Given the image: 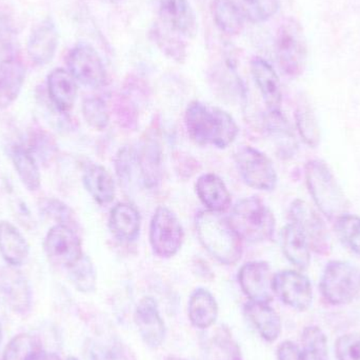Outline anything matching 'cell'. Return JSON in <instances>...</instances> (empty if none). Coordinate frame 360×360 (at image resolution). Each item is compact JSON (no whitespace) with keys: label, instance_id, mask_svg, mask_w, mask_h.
Listing matches in <instances>:
<instances>
[{"label":"cell","instance_id":"obj_1","mask_svg":"<svg viewBox=\"0 0 360 360\" xmlns=\"http://www.w3.org/2000/svg\"><path fill=\"white\" fill-rule=\"evenodd\" d=\"M186 131L199 146L224 149L232 145L239 129L234 118L220 108L200 101H192L184 114Z\"/></svg>","mask_w":360,"mask_h":360},{"label":"cell","instance_id":"obj_2","mask_svg":"<svg viewBox=\"0 0 360 360\" xmlns=\"http://www.w3.org/2000/svg\"><path fill=\"white\" fill-rule=\"evenodd\" d=\"M197 236L207 253L220 264L233 266L243 256V240L222 213L203 210L195 218Z\"/></svg>","mask_w":360,"mask_h":360},{"label":"cell","instance_id":"obj_3","mask_svg":"<svg viewBox=\"0 0 360 360\" xmlns=\"http://www.w3.org/2000/svg\"><path fill=\"white\" fill-rule=\"evenodd\" d=\"M309 193L321 214L335 221L348 212V200L328 165L321 160H309L304 166Z\"/></svg>","mask_w":360,"mask_h":360},{"label":"cell","instance_id":"obj_4","mask_svg":"<svg viewBox=\"0 0 360 360\" xmlns=\"http://www.w3.org/2000/svg\"><path fill=\"white\" fill-rule=\"evenodd\" d=\"M228 219L241 240L258 243L274 237V214L259 197H247L239 200L233 207Z\"/></svg>","mask_w":360,"mask_h":360},{"label":"cell","instance_id":"obj_5","mask_svg":"<svg viewBox=\"0 0 360 360\" xmlns=\"http://www.w3.org/2000/svg\"><path fill=\"white\" fill-rule=\"evenodd\" d=\"M319 289L332 306L350 304L360 293V269L348 262H330L321 275Z\"/></svg>","mask_w":360,"mask_h":360},{"label":"cell","instance_id":"obj_6","mask_svg":"<svg viewBox=\"0 0 360 360\" xmlns=\"http://www.w3.org/2000/svg\"><path fill=\"white\" fill-rule=\"evenodd\" d=\"M275 53L279 67L285 75L296 78L304 73L307 63V44L297 21L288 18L279 25L275 40Z\"/></svg>","mask_w":360,"mask_h":360},{"label":"cell","instance_id":"obj_7","mask_svg":"<svg viewBox=\"0 0 360 360\" xmlns=\"http://www.w3.org/2000/svg\"><path fill=\"white\" fill-rule=\"evenodd\" d=\"M234 160L241 179L248 186L266 192L276 188V170L270 158L259 150L243 146L235 152Z\"/></svg>","mask_w":360,"mask_h":360},{"label":"cell","instance_id":"obj_8","mask_svg":"<svg viewBox=\"0 0 360 360\" xmlns=\"http://www.w3.org/2000/svg\"><path fill=\"white\" fill-rule=\"evenodd\" d=\"M184 237L177 216L169 207H158L150 224V243L154 253L162 258L173 257L181 249Z\"/></svg>","mask_w":360,"mask_h":360},{"label":"cell","instance_id":"obj_9","mask_svg":"<svg viewBox=\"0 0 360 360\" xmlns=\"http://www.w3.org/2000/svg\"><path fill=\"white\" fill-rule=\"evenodd\" d=\"M67 65L76 82L86 88L101 89L107 84L108 74L103 59L90 44H76L68 55Z\"/></svg>","mask_w":360,"mask_h":360},{"label":"cell","instance_id":"obj_10","mask_svg":"<svg viewBox=\"0 0 360 360\" xmlns=\"http://www.w3.org/2000/svg\"><path fill=\"white\" fill-rule=\"evenodd\" d=\"M290 221L302 230L310 245L311 251L319 255L329 254L331 240L323 218L302 199L292 202L289 211Z\"/></svg>","mask_w":360,"mask_h":360},{"label":"cell","instance_id":"obj_11","mask_svg":"<svg viewBox=\"0 0 360 360\" xmlns=\"http://www.w3.org/2000/svg\"><path fill=\"white\" fill-rule=\"evenodd\" d=\"M44 252L55 266L68 269L82 255V245L73 228L55 224L49 230L44 243Z\"/></svg>","mask_w":360,"mask_h":360},{"label":"cell","instance_id":"obj_12","mask_svg":"<svg viewBox=\"0 0 360 360\" xmlns=\"http://www.w3.org/2000/svg\"><path fill=\"white\" fill-rule=\"evenodd\" d=\"M273 292L285 306L304 312L313 302V289L308 277L297 271H281L274 274Z\"/></svg>","mask_w":360,"mask_h":360},{"label":"cell","instance_id":"obj_13","mask_svg":"<svg viewBox=\"0 0 360 360\" xmlns=\"http://www.w3.org/2000/svg\"><path fill=\"white\" fill-rule=\"evenodd\" d=\"M274 274L270 264L264 262H251L243 264L238 273L241 290L252 302H272Z\"/></svg>","mask_w":360,"mask_h":360},{"label":"cell","instance_id":"obj_14","mask_svg":"<svg viewBox=\"0 0 360 360\" xmlns=\"http://www.w3.org/2000/svg\"><path fill=\"white\" fill-rule=\"evenodd\" d=\"M135 323L141 340L151 349H158L166 340V325L160 316L158 302L151 296L139 300L135 311Z\"/></svg>","mask_w":360,"mask_h":360},{"label":"cell","instance_id":"obj_15","mask_svg":"<svg viewBox=\"0 0 360 360\" xmlns=\"http://www.w3.org/2000/svg\"><path fill=\"white\" fill-rule=\"evenodd\" d=\"M160 22L182 37L194 38L198 32L196 14L188 0H160Z\"/></svg>","mask_w":360,"mask_h":360},{"label":"cell","instance_id":"obj_16","mask_svg":"<svg viewBox=\"0 0 360 360\" xmlns=\"http://www.w3.org/2000/svg\"><path fill=\"white\" fill-rule=\"evenodd\" d=\"M59 35L52 19L46 18L32 30L27 40V55L37 65H46L53 60L58 48Z\"/></svg>","mask_w":360,"mask_h":360},{"label":"cell","instance_id":"obj_17","mask_svg":"<svg viewBox=\"0 0 360 360\" xmlns=\"http://www.w3.org/2000/svg\"><path fill=\"white\" fill-rule=\"evenodd\" d=\"M251 73L268 111H281L283 92L281 80L274 68L266 59L256 56L251 60Z\"/></svg>","mask_w":360,"mask_h":360},{"label":"cell","instance_id":"obj_18","mask_svg":"<svg viewBox=\"0 0 360 360\" xmlns=\"http://www.w3.org/2000/svg\"><path fill=\"white\" fill-rule=\"evenodd\" d=\"M243 313L262 340L268 342L278 340L281 333V319L270 304L249 300L243 306Z\"/></svg>","mask_w":360,"mask_h":360},{"label":"cell","instance_id":"obj_19","mask_svg":"<svg viewBox=\"0 0 360 360\" xmlns=\"http://www.w3.org/2000/svg\"><path fill=\"white\" fill-rule=\"evenodd\" d=\"M48 94L54 107L61 113L73 109L77 98V82L67 70L55 69L48 76Z\"/></svg>","mask_w":360,"mask_h":360},{"label":"cell","instance_id":"obj_20","mask_svg":"<svg viewBox=\"0 0 360 360\" xmlns=\"http://www.w3.org/2000/svg\"><path fill=\"white\" fill-rule=\"evenodd\" d=\"M1 291L6 304L15 313L25 315L31 311V288L25 277L15 270V268L10 269L2 274Z\"/></svg>","mask_w":360,"mask_h":360},{"label":"cell","instance_id":"obj_21","mask_svg":"<svg viewBox=\"0 0 360 360\" xmlns=\"http://www.w3.org/2000/svg\"><path fill=\"white\" fill-rule=\"evenodd\" d=\"M25 79L23 63L14 57L0 60V110L6 109L18 98Z\"/></svg>","mask_w":360,"mask_h":360},{"label":"cell","instance_id":"obj_22","mask_svg":"<svg viewBox=\"0 0 360 360\" xmlns=\"http://www.w3.org/2000/svg\"><path fill=\"white\" fill-rule=\"evenodd\" d=\"M0 254L15 269L23 266L30 254V245L22 233L6 220L0 221Z\"/></svg>","mask_w":360,"mask_h":360},{"label":"cell","instance_id":"obj_23","mask_svg":"<svg viewBox=\"0 0 360 360\" xmlns=\"http://www.w3.org/2000/svg\"><path fill=\"white\" fill-rule=\"evenodd\" d=\"M195 191L207 210L224 213L231 207V194L224 180L217 175L207 173L201 175L195 184Z\"/></svg>","mask_w":360,"mask_h":360},{"label":"cell","instance_id":"obj_24","mask_svg":"<svg viewBox=\"0 0 360 360\" xmlns=\"http://www.w3.org/2000/svg\"><path fill=\"white\" fill-rule=\"evenodd\" d=\"M264 127L276 148L279 158L283 160L293 158L297 151V141L289 122L281 111H268L264 118Z\"/></svg>","mask_w":360,"mask_h":360},{"label":"cell","instance_id":"obj_25","mask_svg":"<svg viewBox=\"0 0 360 360\" xmlns=\"http://www.w3.org/2000/svg\"><path fill=\"white\" fill-rule=\"evenodd\" d=\"M141 215L134 205L120 202L112 209L109 226L116 238L126 243L134 241L141 231Z\"/></svg>","mask_w":360,"mask_h":360},{"label":"cell","instance_id":"obj_26","mask_svg":"<svg viewBox=\"0 0 360 360\" xmlns=\"http://www.w3.org/2000/svg\"><path fill=\"white\" fill-rule=\"evenodd\" d=\"M191 323L197 329L207 330L217 321L218 304L211 292L198 288L191 294L188 304Z\"/></svg>","mask_w":360,"mask_h":360},{"label":"cell","instance_id":"obj_27","mask_svg":"<svg viewBox=\"0 0 360 360\" xmlns=\"http://www.w3.org/2000/svg\"><path fill=\"white\" fill-rule=\"evenodd\" d=\"M281 249L285 258L300 270H307L310 266V245L302 230L292 222L281 232Z\"/></svg>","mask_w":360,"mask_h":360},{"label":"cell","instance_id":"obj_28","mask_svg":"<svg viewBox=\"0 0 360 360\" xmlns=\"http://www.w3.org/2000/svg\"><path fill=\"white\" fill-rule=\"evenodd\" d=\"M82 181L89 194L98 205H110L115 198V184L105 167L96 164L86 167Z\"/></svg>","mask_w":360,"mask_h":360},{"label":"cell","instance_id":"obj_29","mask_svg":"<svg viewBox=\"0 0 360 360\" xmlns=\"http://www.w3.org/2000/svg\"><path fill=\"white\" fill-rule=\"evenodd\" d=\"M11 160L19 179L27 190L35 192L41 184V175L35 156L29 148L16 145L11 150Z\"/></svg>","mask_w":360,"mask_h":360},{"label":"cell","instance_id":"obj_30","mask_svg":"<svg viewBox=\"0 0 360 360\" xmlns=\"http://www.w3.org/2000/svg\"><path fill=\"white\" fill-rule=\"evenodd\" d=\"M203 355L205 360H243L238 344L226 327L218 328L205 340Z\"/></svg>","mask_w":360,"mask_h":360},{"label":"cell","instance_id":"obj_31","mask_svg":"<svg viewBox=\"0 0 360 360\" xmlns=\"http://www.w3.org/2000/svg\"><path fill=\"white\" fill-rule=\"evenodd\" d=\"M212 15L220 31L230 36L239 35L245 27V17L234 0H214Z\"/></svg>","mask_w":360,"mask_h":360},{"label":"cell","instance_id":"obj_32","mask_svg":"<svg viewBox=\"0 0 360 360\" xmlns=\"http://www.w3.org/2000/svg\"><path fill=\"white\" fill-rule=\"evenodd\" d=\"M150 37L169 58L179 63H184L186 61L188 56L186 44L181 39L182 36L176 32L172 31L164 23L158 21L152 27Z\"/></svg>","mask_w":360,"mask_h":360},{"label":"cell","instance_id":"obj_33","mask_svg":"<svg viewBox=\"0 0 360 360\" xmlns=\"http://www.w3.org/2000/svg\"><path fill=\"white\" fill-rule=\"evenodd\" d=\"M139 169L146 186L153 188L160 181L162 150L156 139H148L139 155Z\"/></svg>","mask_w":360,"mask_h":360},{"label":"cell","instance_id":"obj_34","mask_svg":"<svg viewBox=\"0 0 360 360\" xmlns=\"http://www.w3.org/2000/svg\"><path fill=\"white\" fill-rule=\"evenodd\" d=\"M296 128L304 143L311 148L321 143V128L316 115L308 103H300L295 110Z\"/></svg>","mask_w":360,"mask_h":360},{"label":"cell","instance_id":"obj_35","mask_svg":"<svg viewBox=\"0 0 360 360\" xmlns=\"http://www.w3.org/2000/svg\"><path fill=\"white\" fill-rule=\"evenodd\" d=\"M72 285L82 293H92L96 289L97 274L92 260L86 254L67 269Z\"/></svg>","mask_w":360,"mask_h":360},{"label":"cell","instance_id":"obj_36","mask_svg":"<svg viewBox=\"0 0 360 360\" xmlns=\"http://www.w3.org/2000/svg\"><path fill=\"white\" fill-rule=\"evenodd\" d=\"M302 345L304 360H329L327 338L321 328L316 326L304 328Z\"/></svg>","mask_w":360,"mask_h":360},{"label":"cell","instance_id":"obj_37","mask_svg":"<svg viewBox=\"0 0 360 360\" xmlns=\"http://www.w3.org/2000/svg\"><path fill=\"white\" fill-rule=\"evenodd\" d=\"M338 238L350 251L360 256V217L353 214H345L335 220Z\"/></svg>","mask_w":360,"mask_h":360},{"label":"cell","instance_id":"obj_38","mask_svg":"<svg viewBox=\"0 0 360 360\" xmlns=\"http://www.w3.org/2000/svg\"><path fill=\"white\" fill-rule=\"evenodd\" d=\"M243 17L253 23L272 18L279 8L278 0H234Z\"/></svg>","mask_w":360,"mask_h":360},{"label":"cell","instance_id":"obj_39","mask_svg":"<svg viewBox=\"0 0 360 360\" xmlns=\"http://www.w3.org/2000/svg\"><path fill=\"white\" fill-rule=\"evenodd\" d=\"M41 348V344L35 336L19 334L4 349L2 360H30L32 355Z\"/></svg>","mask_w":360,"mask_h":360},{"label":"cell","instance_id":"obj_40","mask_svg":"<svg viewBox=\"0 0 360 360\" xmlns=\"http://www.w3.org/2000/svg\"><path fill=\"white\" fill-rule=\"evenodd\" d=\"M82 115L86 124L94 130H105L110 122L107 103L99 97H89L84 99L82 103Z\"/></svg>","mask_w":360,"mask_h":360},{"label":"cell","instance_id":"obj_41","mask_svg":"<svg viewBox=\"0 0 360 360\" xmlns=\"http://www.w3.org/2000/svg\"><path fill=\"white\" fill-rule=\"evenodd\" d=\"M139 168V155L130 147L120 150L115 160L116 174L120 184L127 186L133 181L136 169Z\"/></svg>","mask_w":360,"mask_h":360},{"label":"cell","instance_id":"obj_42","mask_svg":"<svg viewBox=\"0 0 360 360\" xmlns=\"http://www.w3.org/2000/svg\"><path fill=\"white\" fill-rule=\"evenodd\" d=\"M41 209L46 215L56 220L57 224H65V226L73 228L75 215H74V212L63 201L57 200V199H46V200L42 201Z\"/></svg>","mask_w":360,"mask_h":360},{"label":"cell","instance_id":"obj_43","mask_svg":"<svg viewBox=\"0 0 360 360\" xmlns=\"http://www.w3.org/2000/svg\"><path fill=\"white\" fill-rule=\"evenodd\" d=\"M335 355L338 360H360V334L340 336L335 342Z\"/></svg>","mask_w":360,"mask_h":360},{"label":"cell","instance_id":"obj_44","mask_svg":"<svg viewBox=\"0 0 360 360\" xmlns=\"http://www.w3.org/2000/svg\"><path fill=\"white\" fill-rule=\"evenodd\" d=\"M88 360H122L120 351L110 345L92 342L86 351Z\"/></svg>","mask_w":360,"mask_h":360},{"label":"cell","instance_id":"obj_45","mask_svg":"<svg viewBox=\"0 0 360 360\" xmlns=\"http://www.w3.org/2000/svg\"><path fill=\"white\" fill-rule=\"evenodd\" d=\"M277 359L278 360H304L302 349L293 342L285 340L277 348Z\"/></svg>","mask_w":360,"mask_h":360},{"label":"cell","instance_id":"obj_46","mask_svg":"<svg viewBox=\"0 0 360 360\" xmlns=\"http://www.w3.org/2000/svg\"><path fill=\"white\" fill-rule=\"evenodd\" d=\"M30 360H63L58 355L55 354V353H49L46 351H44V349H40L37 352L34 353L32 355L31 359Z\"/></svg>","mask_w":360,"mask_h":360},{"label":"cell","instance_id":"obj_47","mask_svg":"<svg viewBox=\"0 0 360 360\" xmlns=\"http://www.w3.org/2000/svg\"><path fill=\"white\" fill-rule=\"evenodd\" d=\"M101 1L108 2V4H115V2L120 1V0H101Z\"/></svg>","mask_w":360,"mask_h":360},{"label":"cell","instance_id":"obj_48","mask_svg":"<svg viewBox=\"0 0 360 360\" xmlns=\"http://www.w3.org/2000/svg\"><path fill=\"white\" fill-rule=\"evenodd\" d=\"M166 360H186V359H180V357H176V356H170V357H168V359H167Z\"/></svg>","mask_w":360,"mask_h":360},{"label":"cell","instance_id":"obj_49","mask_svg":"<svg viewBox=\"0 0 360 360\" xmlns=\"http://www.w3.org/2000/svg\"><path fill=\"white\" fill-rule=\"evenodd\" d=\"M65 360H78V359H76V357L70 356V357H68V359Z\"/></svg>","mask_w":360,"mask_h":360},{"label":"cell","instance_id":"obj_50","mask_svg":"<svg viewBox=\"0 0 360 360\" xmlns=\"http://www.w3.org/2000/svg\"><path fill=\"white\" fill-rule=\"evenodd\" d=\"M1 338H2L1 325H0V342H1Z\"/></svg>","mask_w":360,"mask_h":360}]
</instances>
